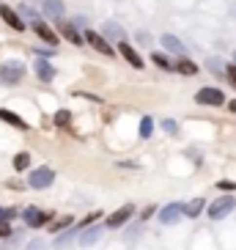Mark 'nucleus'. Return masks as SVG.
Instances as JSON below:
<instances>
[{"mask_svg": "<svg viewBox=\"0 0 236 250\" xmlns=\"http://www.w3.org/2000/svg\"><path fill=\"white\" fill-rule=\"evenodd\" d=\"M22 74H25V66L11 61L6 66H0V85H17V83L22 80Z\"/></svg>", "mask_w": 236, "mask_h": 250, "instance_id": "nucleus-1", "label": "nucleus"}, {"mask_svg": "<svg viewBox=\"0 0 236 250\" xmlns=\"http://www.w3.org/2000/svg\"><path fill=\"white\" fill-rule=\"evenodd\" d=\"M52 182H55V170L52 168H36V170H30V176H28V184L33 190H44Z\"/></svg>", "mask_w": 236, "mask_h": 250, "instance_id": "nucleus-2", "label": "nucleus"}, {"mask_svg": "<svg viewBox=\"0 0 236 250\" xmlns=\"http://www.w3.org/2000/svg\"><path fill=\"white\" fill-rule=\"evenodd\" d=\"M85 42H88L91 47H94L96 52H102V55H116V50H113L110 44H107V36L104 33H96V30H85Z\"/></svg>", "mask_w": 236, "mask_h": 250, "instance_id": "nucleus-3", "label": "nucleus"}, {"mask_svg": "<svg viewBox=\"0 0 236 250\" xmlns=\"http://www.w3.org/2000/svg\"><path fill=\"white\" fill-rule=\"evenodd\" d=\"M195 102L209 104V107H220V104H225V96H222V91H217V88H200L198 94H195Z\"/></svg>", "mask_w": 236, "mask_h": 250, "instance_id": "nucleus-4", "label": "nucleus"}, {"mask_svg": "<svg viewBox=\"0 0 236 250\" xmlns=\"http://www.w3.org/2000/svg\"><path fill=\"white\" fill-rule=\"evenodd\" d=\"M231 209H234V198H231V195H220V198L209 206V217H212V220H222Z\"/></svg>", "mask_w": 236, "mask_h": 250, "instance_id": "nucleus-5", "label": "nucleus"}, {"mask_svg": "<svg viewBox=\"0 0 236 250\" xmlns=\"http://www.w3.org/2000/svg\"><path fill=\"white\" fill-rule=\"evenodd\" d=\"M181 214H184V204H168V206H162V212H159V223H162V226H173V223H178Z\"/></svg>", "mask_w": 236, "mask_h": 250, "instance_id": "nucleus-6", "label": "nucleus"}, {"mask_svg": "<svg viewBox=\"0 0 236 250\" xmlns=\"http://www.w3.org/2000/svg\"><path fill=\"white\" fill-rule=\"evenodd\" d=\"M22 220L28 223L30 228H39V226H44V223L50 220V214L41 212V209H36V206H28V209L22 212Z\"/></svg>", "mask_w": 236, "mask_h": 250, "instance_id": "nucleus-7", "label": "nucleus"}, {"mask_svg": "<svg viewBox=\"0 0 236 250\" xmlns=\"http://www.w3.org/2000/svg\"><path fill=\"white\" fill-rule=\"evenodd\" d=\"M132 212H135V206H121V209H118V212H113L110 217H107V228H118V226H124L126 220H129V217H132Z\"/></svg>", "mask_w": 236, "mask_h": 250, "instance_id": "nucleus-8", "label": "nucleus"}, {"mask_svg": "<svg viewBox=\"0 0 236 250\" xmlns=\"http://www.w3.org/2000/svg\"><path fill=\"white\" fill-rule=\"evenodd\" d=\"M102 33H104L107 39H110V42H118V44H121V42H126V30L121 28L118 22H104Z\"/></svg>", "mask_w": 236, "mask_h": 250, "instance_id": "nucleus-9", "label": "nucleus"}, {"mask_svg": "<svg viewBox=\"0 0 236 250\" xmlns=\"http://www.w3.org/2000/svg\"><path fill=\"white\" fill-rule=\"evenodd\" d=\"M0 17H3V22L11 25L14 30H25V22L20 20V14H17V11H11L8 6H0Z\"/></svg>", "mask_w": 236, "mask_h": 250, "instance_id": "nucleus-10", "label": "nucleus"}, {"mask_svg": "<svg viewBox=\"0 0 236 250\" xmlns=\"http://www.w3.org/2000/svg\"><path fill=\"white\" fill-rule=\"evenodd\" d=\"M118 52H121V55L126 58V63H129V66H135V69H143V61H140V55H138V52H135L132 47L126 44V42H121V44H118Z\"/></svg>", "mask_w": 236, "mask_h": 250, "instance_id": "nucleus-11", "label": "nucleus"}, {"mask_svg": "<svg viewBox=\"0 0 236 250\" xmlns=\"http://www.w3.org/2000/svg\"><path fill=\"white\" fill-rule=\"evenodd\" d=\"M33 69H36V74H39V80L41 83H52V77H55V69H52L44 58H39L36 63H33Z\"/></svg>", "mask_w": 236, "mask_h": 250, "instance_id": "nucleus-12", "label": "nucleus"}, {"mask_svg": "<svg viewBox=\"0 0 236 250\" xmlns=\"http://www.w3.org/2000/svg\"><path fill=\"white\" fill-rule=\"evenodd\" d=\"M33 30H36L39 36L44 39L47 44H52V47H55V44H58V42H60V39H58V33H55V30H52V28H47L44 22H36V25H33Z\"/></svg>", "mask_w": 236, "mask_h": 250, "instance_id": "nucleus-13", "label": "nucleus"}, {"mask_svg": "<svg viewBox=\"0 0 236 250\" xmlns=\"http://www.w3.org/2000/svg\"><path fill=\"white\" fill-rule=\"evenodd\" d=\"M44 14L50 20H60L63 17V3L60 0H44Z\"/></svg>", "mask_w": 236, "mask_h": 250, "instance_id": "nucleus-14", "label": "nucleus"}, {"mask_svg": "<svg viewBox=\"0 0 236 250\" xmlns=\"http://www.w3.org/2000/svg\"><path fill=\"white\" fill-rule=\"evenodd\" d=\"M0 118H3V121H8L11 126H17V129H28V124H25L17 113H11V110H3V107H0Z\"/></svg>", "mask_w": 236, "mask_h": 250, "instance_id": "nucleus-15", "label": "nucleus"}, {"mask_svg": "<svg viewBox=\"0 0 236 250\" xmlns=\"http://www.w3.org/2000/svg\"><path fill=\"white\" fill-rule=\"evenodd\" d=\"M60 33H63V36H66L72 44H82V42H85V36H80V33L74 30V25H69V22L60 25Z\"/></svg>", "mask_w": 236, "mask_h": 250, "instance_id": "nucleus-16", "label": "nucleus"}, {"mask_svg": "<svg viewBox=\"0 0 236 250\" xmlns=\"http://www.w3.org/2000/svg\"><path fill=\"white\" fill-rule=\"evenodd\" d=\"M203 206H206V201L195 198V201H190V204H184V214L187 217H198V214L203 212Z\"/></svg>", "mask_w": 236, "mask_h": 250, "instance_id": "nucleus-17", "label": "nucleus"}, {"mask_svg": "<svg viewBox=\"0 0 236 250\" xmlns=\"http://www.w3.org/2000/svg\"><path fill=\"white\" fill-rule=\"evenodd\" d=\"M173 69L181 72V74H195V72H198V66H195L192 61H187V58H178L176 63H173Z\"/></svg>", "mask_w": 236, "mask_h": 250, "instance_id": "nucleus-18", "label": "nucleus"}, {"mask_svg": "<svg viewBox=\"0 0 236 250\" xmlns=\"http://www.w3.org/2000/svg\"><path fill=\"white\" fill-rule=\"evenodd\" d=\"M162 44L168 47V50H173V52H184V44H181L176 36H170V33H165V36H162Z\"/></svg>", "mask_w": 236, "mask_h": 250, "instance_id": "nucleus-19", "label": "nucleus"}, {"mask_svg": "<svg viewBox=\"0 0 236 250\" xmlns=\"http://www.w3.org/2000/svg\"><path fill=\"white\" fill-rule=\"evenodd\" d=\"M99 236H102V228H88V231L80 236V242L82 245H94V242H99Z\"/></svg>", "mask_w": 236, "mask_h": 250, "instance_id": "nucleus-20", "label": "nucleus"}, {"mask_svg": "<svg viewBox=\"0 0 236 250\" xmlns=\"http://www.w3.org/2000/svg\"><path fill=\"white\" fill-rule=\"evenodd\" d=\"M151 132H154V121L146 116V118L140 121V138H151Z\"/></svg>", "mask_w": 236, "mask_h": 250, "instance_id": "nucleus-21", "label": "nucleus"}, {"mask_svg": "<svg viewBox=\"0 0 236 250\" xmlns=\"http://www.w3.org/2000/svg\"><path fill=\"white\" fill-rule=\"evenodd\" d=\"M28 165H30V154H25V151H22V154L14 157V168H17V170H25Z\"/></svg>", "mask_w": 236, "mask_h": 250, "instance_id": "nucleus-22", "label": "nucleus"}, {"mask_svg": "<svg viewBox=\"0 0 236 250\" xmlns=\"http://www.w3.org/2000/svg\"><path fill=\"white\" fill-rule=\"evenodd\" d=\"M151 61H154V63H157L159 69H173V63H170V61L165 58L162 52H154V55H151Z\"/></svg>", "mask_w": 236, "mask_h": 250, "instance_id": "nucleus-23", "label": "nucleus"}, {"mask_svg": "<svg viewBox=\"0 0 236 250\" xmlns=\"http://www.w3.org/2000/svg\"><path fill=\"white\" fill-rule=\"evenodd\" d=\"M69 121H72V113H69V110H58V113H55V124H58V126H69Z\"/></svg>", "mask_w": 236, "mask_h": 250, "instance_id": "nucleus-24", "label": "nucleus"}, {"mask_svg": "<svg viewBox=\"0 0 236 250\" xmlns=\"http://www.w3.org/2000/svg\"><path fill=\"white\" fill-rule=\"evenodd\" d=\"M225 74H228L231 85H234V88H236V63H231V66H225Z\"/></svg>", "mask_w": 236, "mask_h": 250, "instance_id": "nucleus-25", "label": "nucleus"}, {"mask_svg": "<svg viewBox=\"0 0 236 250\" xmlns=\"http://www.w3.org/2000/svg\"><path fill=\"white\" fill-rule=\"evenodd\" d=\"M8 223H11V220L0 223V239H3V236H11V226H8Z\"/></svg>", "mask_w": 236, "mask_h": 250, "instance_id": "nucleus-26", "label": "nucleus"}, {"mask_svg": "<svg viewBox=\"0 0 236 250\" xmlns=\"http://www.w3.org/2000/svg\"><path fill=\"white\" fill-rule=\"evenodd\" d=\"M14 214H17V209H0V223H3V220H11Z\"/></svg>", "mask_w": 236, "mask_h": 250, "instance_id": "nucleus-27", "label": "nucleus"}, {"mask_svg": "<svg viewBox=\"0 0 236 250\" xmlns=\"http://www.w3.org/2000/svg\"><path fill=\"white\" fill-rule=\"evenodd\" d=\"M22 17H28V20H33V22H39V20H36V11H33V8H22Z\"/></svg>", "mask_w": 236, "mask_h": 250, "instance_id": "nucleus-28", "label": "nucleus"}, {"mask_svg": "<svg viewBox=\"0 0 236 250\" xmlns=\"http://www.w3.org/2000/svg\"><path fill=\"white\" fill-rule=\"evenodd\" d=\"M162 126H165V129H168L170 135L176 132V121H170V118H168V121H162Z\"/></svg>", "mask_w": 236, "mask_h": 250, "instance_id": "nucleus-29", "label": "nucleus"}, {"mask_svg": "<svg viewBox=\"0 0 236 250\" xmlns=\"http://www.w3.org/2000/svg\"><path fill=\"white\" fill-rule=\"evenodd\" d=\"M217 187H220V190H236V182H220Z\"/></svg>", "mask_w": 236, "mask_h": 250, "instance_id": "nucleus-30", "label": "nucleus"}, {"mask_svg": "<svg viewBox=\"0 0 236 250\" xmlns=\"http://www.w3.org/2000/svg\"><path fill=\"white\" fill-rule=\"evenodd\" d=\"M66 223H72V217H63V220H58V223H55V226H52V231H58V228H63V226H66Z\"/></svg>", "mask_w": 236, "mask_h": 250, "instance_id": "nucleus-31", "label": "nucleus"}, {"mask_svg": "<svg viewBox=\"0 0 236 250\" xmlns=\"http://www.w3.org/2000/svg\"><path fill=\"white\" fill-rule=\"evenodd\" d=\"M228 107H231V113H236V99H231V102H228Z\"/></svg>", "mask_w": 236, "mask_h": 250, "instance_id": "nucleus-32", "label": "nucleus"}, {"mask_svg": "<svg viewBox=\"0 0 236 250\" xmlns=\"http://www.w3.org/2000/svg\"><path fill=\"white\" fill-rule=\"evenodd\" d=\"M41 248H44V245H41V242H36V245H33L30 250H41Z\"/></svg>", "mask_w": 236, "mask_h": 250, "instance_id": "nucleus-33", "label": "nucleus"}, {"mask_svg": "<svg viewBox=\"0 0 236 250\" xmlns=\"http://www.w3.org/2000/svg\"><path fill=\"white\" fill-rule=\"evenodd\" d=\"M234 61H236V52H234Z\"/></svg>", "mask_w": 236, "mask_h": 250, "instance_id": "nucleus-34", "label": "nucleus"}]
</instances>
